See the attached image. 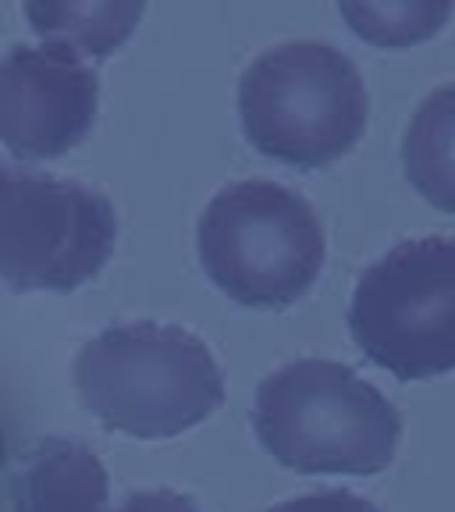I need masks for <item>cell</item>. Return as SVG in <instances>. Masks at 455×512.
I'll list each match as a JSON object with an SVG mask.
<instances>
[{
  "label": "cell",
  "mask_w": 455,
  "mask_h": 512,
  "mask_svg": "<svg viewBox=\"0 0 455 512\" xmlns=\"http://www.w3.org/2000/svg\"><path fill=\"white\" fill-rule=\"evenodd\" d=\"M72 370L89 413L132 438H175L224 402L210 349L178 324H114L82 345Z\"/></svg>",
  "instance_id": "6da1fadb"
},
{
  "label": "cell",
  "mask_w": 455,
  "mask_h": 512,
  "mask_svg": "<svg viewBox=\"0 0 455 512\" xmlns=\"http://www.w3.org/2000/svg\"><path fill=\"white\" fill-rule=\"evenodd\" d=\"M253 427L260 445L296 473H381L402 438L399 409L331 360H296L264 377Z\"/></svg>",
  "instance_id": "7a4b0ae2"
},
{
  "label": "cell",
  "mask_w": 455,
  "mask_h": 512,
  "mask_svg": "<svg viewBox=\"0 0 455 512\" xmlns=\"http://www.w3.org/2000/svg\"><path fill=\"white\" fill-rule=\"evenodd\" d=\"M367 111L360 68L331 43H278L253 57L239 79L242 132L288 168H328L352 153Z\"/></svg>",
  "instance_id": "3957f363"
},
{
  "label": "cell",
  "mask_w": 455,
  "mask_h": 512,
  "mask_svg": "<svg viewBox=\"0 0 455 512\" xmlns=\"http://www.w3.org/2000/svg\"><path fill=\"white\" fill-rule=\"evenodd\" d=\"M196 246L224 296L260 310L303 299L328 249L310 200L267 178L224 185L203 210Z\"/></svg>",
  "instance_id": "277c9868"
},
{
  "label": "cell",
  "mask_w": 455,
  "mask_h": 512,
  "mask_svg": "<svg viewBox=\"0 0 455 512\" xmlns=\"http://www.w3.org/2000/svg\"><path fill=\"white\" fill-rule=\"evenodd\" d=\"M349 331L367 360L399 381L455 370V239H406L370 264L349 303Z\"/></svg>",
  "instance_id": "5b68a950"
},
{
  "label": "cell",
  "mask_w": 455,
  "mask_h": 512,
  "mask_svg": "<svg viewBox=\"0 0 455 512\" xmlns=\"http://www.w3.org/2000/svg\"><path fill=\"white\" fill-rule=\"evenodd\" d=\"M118 214L104 192L0 157V278L15 292H72L104 271Z\"/></svg>",
  "instance_id": "8992f818"
},
{
  "label": "cell",
  "mask_w": 455,
  "mask_h": 512,
  "mask_svg": "<svg viewBox=\"0 0 455 512\" xmlns=\"http://www.w3.org/2000/svg\"><path fill=\"white\" fill-rule=\"evenodd\" d=\"M100 79L54 43H15L0 57V143L15 157L50 160L89 136Z\"/></svg>",
  "instance_id": "52a82bcc"
},
{
  "label": "cell",
  "mask_w": 455,
  "mask_h": 512,
  "mask_svg": "<svg viewBox=\"0 0 455 512\" xmlns=\"http://www.w3.org/2000/svg\"><path fill=\"white\" fill-rule=\"evenodd\" d=\"M107 470L75 438H43L15 480V512H107Z\"/></svg>",
  "instance_id": "ba28073f"
},
{
  "label": "cell",
  "mask_w": 455,
  "mask_h": 512,
  "mask_svg": "<svg viewBox=\"0 0 455 512\" xmlns=\"http://www.w3.org/2000/svg\"><path fill=\"white\" fill-rule=\"evenodd\" d=\"M402 168L431 207L455 214V82L420 100L402 139Z\"/></svg>",
  "instance_id": "9c48e42d"
},
{
  "label": "cell",
  "mask_w": 455,
  "mask_h": 512,
  "mask_svg": "<svg viewBox=\"0 0 455 512\" xmlns=\"http://www.w3.org/2000/svg\"><path fill=\"white\" fill-rule=\"evenodd\" d=\"M143 4H25V18L43 40L72 54L104 57L132 36Z\"/></svg>",
  "instance_id": "30bf717a"
},
{
  "label": "cell",
  "mask_w": 455,
  "mask_h": 512,
  "mask_svg": "<svg viewBox=\"0 0 455 512\" xmlns=\"http://www.w3.org/2000/svg\"><path fill=\"white\" fill-rule=\"evenodd\" d=\"M338 15L374 47H413L448 22V0H342Z\"/></svg>",
  "instance_id": "8fae6325"
},
{
  "label": "cell",
  "mask_w": 455,
  "mask_h": 512,
  "mask_svg": "<svg viewBox=\"0 0 455 512\" xmlns=\"http://www.w3.org/2000/svg\"><path fill=\"white\" fill-rule=\"evenodd\" d=\"M267 512H377L367 498L352 495V491H313V495L281 502Z\"/></svg>",
  "instance_id": "7c38bea8"
},
{
  "label": "cell",
  "mask_w": 455,
  "mask_h": 512,
  "mask_svg": "<svg viewBox=\"0 0 455 512\" xmlns=\"http://www.w3.org/2000/svg\"><path fill=\"white\" fill-rule=\"evenodd\" d=\"M114 512H196V502L178 491L157 488V491H132Z\"/></svg>",
  "instance_id": "4fadbf2b"
},
{
  "label": "cell",
  "mask_w": 455,
  "mask_h": 512,
  "mask_svg": "<svg viewBox=\"0 0 455 512\" xmlns=\"http://www.w3.org/2000/svg\"><path fill=\"white\" fill-rule=\"evenodd\" d=\"M0 466H4V427H0Z\"/></svg>",
  "instance_id": "5bb4252c"
}]
</instances>
